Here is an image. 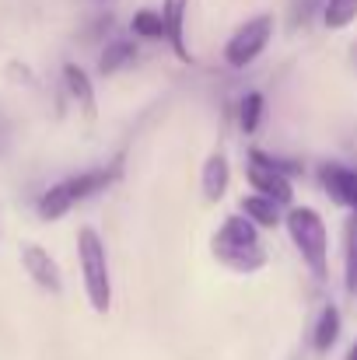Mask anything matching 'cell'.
Instances as JSON below:
<instances>
[{
  "label": "cell",
  "mask_w": 357,
  "mask_h": 360,
  "mask_svg": "<svg viewBox=\"0 0 357 360\" xmlns=\"http://www.w3.org/2000/svg\"><path fill=\"white\" fill-rule=\"evenodd\" d=\"M322 186L340 207H351L357 214V172L344 165H322Z\"/></svg>",
  "instance_id": "ba28073f"
},
{
  "label": "cell",
  "mask_w": 357,
  "mask_h": 360,
  "mask_svg": "<svg viewBox=\"0 0 357 360\" xmlns=\"http://www.w3.org/2000/svg\"><path fill=\"white\" fill-rule=\"evenodd\" d=\"M249 182H252L256 196H266L277 207H287L294 200V189H291V179L284 175V168L259 150L249 154Z\"/></svg>",
  "instance_id": "5b68a950"
},
{
  "label": "cell",
  "mask_w": 357,
  "mask_h": 360,
  "mask_svg": "<svg viewBox=\"0 0 357 360\" xmlns=\"http://www.w3.org/2000/svg\"><path fill=\"white\" fill-rule=\"evenodd\" d=\"M347 360H357V343H354V350H351V357H347Z\"/></svg>",
  "instance_id": "d6986e66"
},
{
  "label": "cell",
  "mask_w": 357,
  "mask_h": 360,
  "mask_svg": "<svg viewBox=\"0 0 357 360\" xmlns=\"http://www.w3.org/2000/svg\"><path fill=\"white\" fill-rule=\"evenodd\" d=\"M214 255L232 266L238 273H252L266 262V252L259 245H242V241H228V238H214Z\"/></svg>",
  "instance_id": "52a82bcc"
},
{
  "label": "cell",
  "mask_w": 357,
  "mask_h": 360,
  "mask_svg": "<svg viewBox=\"0 0 357 360\" xmlns=\"http://www.w3.org/2000/svg\"><path fill=\"white\" fill-rule=\"evenodd\" d=\"M322 18H326L330 28H347L357 18V0H330L326 11H322Z\"/></svg>",
  "instance_id": "9a60e30c"
},
{
  "label": "cell",
  "mask_w": 357,
  "mask_h": 360,
  "mask_svg": "<svg viewBox=\"0 0 357 360\" xmlns=\"http://www.w3.org/2000/svg\"><path fill=\"white\" fill-rule=\"evenodd\" d=\"M347 290L357 294V214L347 224Z\"/></svg>",
  "instance_id": "ac0fdd59"
},
{
  "label": "cell",
  "mask_w": 357,
  "mask_h": 360,
  "mask_svg": "<svg viewBox=\"0 0 357 360\" xmlns=\"http://www.w3.org/2000/svg\"><path fill=\"white\" fill-rule=\"evenodd\" d=\"M238 116H242L238 122H242L245 133H256V126L263 120V95H259V91H249V95L242 98V112H238Z\"/></svg>",
  "instance_id": "e0dca14e"
},
{
  "label": "cell",
  "mask_w": 357,
  "mask_h": 360,
  "mask_svg": "<svg viewBox=\"0 0 357 360\" xmlns=\"http://www.w3.org/2000/svg\"><path fill=\"white\" fill-rule=\"evenodd\" d=\"M133 35L140 39H161L165 35V21L158 11H137L133 14Z\"/></svg>",
  "instance_id": "2e32d148"
},
{
  "label": "cell",
  "mask_w": 357,
  "mask_h": 360,
  "mask_svg": "<svg viewBox=\"0 0 357 360\" xmlns=\"http://www.w3.org/2000/svg\"><path fill=\"white\" fill-rule=\"evenodd\" d=\"M242 217H249L256 228H273L280 221V207L270 203L266 196H245L242 200Z\"/></svg>",
  "instance_id": "7c38bea8"
},
{
  "label": "cell",
  "mask_w": 357,
  "mask_h": 360,
  "mask_svg": "<svg viewBox=\"0 0 357 360\" xmlns=\"http://www.w3.org/2000/svg\"><path fill=\"white\" fill-rule=\"evenodd\" d=\"M21 266H25V273L35 280V287H42L46 294H60V290H63V273H60L56 259H53L42 245L25 241V245H21Z\"/></svg>",
  "instance_id": "8992f818"
},
{
  "label": "cell",
  "mask_w": 357,
  "mask_h": 360,
  "mask_svg": "<svg viewBox=\"0 0 357 360\" xmlns=\"http://www.w3.org/2000/svg\"><path fill=\"white\" fill-rule=\"evenodd\" d=\"M337 336H340V311H337L333 304H326L322 315H319V322H315V336H312V343H315L319 354H326V350L337 343Z\"/></svg>",
  "instance_id": "4fadbf2b"
},
{
  "label": "cell",
  "mask_w": 357,
  "mask_h": 360,
  "mask_svg": "<svg viewBox=\"0 0 357 360\" xmlns=\"http://www.w3.org/2000/svg\"><path fill=\"white\" fill-rule=\"evenodd\" d=\"M284 224H287V235L294 241V248L301 252L305 266L312 269V276L322 280L326 276V248H330L322 217L312 207H291L287 217H284Z\"/></svg>",
  "instance_id": "3957f363"
},
{
  "label": "cell",
  "mask_w": 357,
  "mask_h": 360,
  "mask_svg": "<svg viewBox=\"0 0 357 360\" xmlns=\"http://www.w3.org/2000/svg\"><path fill=\"white\" fill-rule=\"evenodd\" d=\"M270 39H273V18H270V14H259V18L245 21L235 35L228 39V46H225L228 67H235V70L249 67V63L270 46Z\"/></svg>",
  "instance_id": "277c9868"
},
{
  "label": "cell",
  "mask_w": 357,
  "mask_h": 360,
  "mask_svg": "<svg viewBox=\"0 0 357 360\" xmlns=\"http://www.w3.org/2000/svg\"><path fill=\"white\" fill-rule=\"evenodd\" d=\"M116 179L113 168H95V172H81V175H67L63 182L49 186L39 200V217L42 221H60L63 214H70L81 200L95 196L99 189H106Z\"/></svg>",
  "instance_id": "6da1fadb"
},
{
  "label": "cell",
  "mask_w": 357,
  "mask_h": 360,
  "mask_svg": "<svg viewBox=\"0 0 357 360\" xmlns=\"http://www.w3.org/2000/svg\"><path fill=\"white\" fill-rule=\"evenodd\" d=\"M228 179H232V168H228V158L218 150L203 161V196L211 203H218L225 193H228Z\"/></svg>",
  "instance_id": "30bf717a"
},
{
  "label": "cell",
  "mask_w": 357,
  "mask_h": 360,
  "mask_svg": "<svg viewBox=\"0 0 357 360\" xmlns=\"http://www.w3.org/2000/svg\"><path fill=\"white\" fill-rule=\"evenodd\" d=\"M186 7H189V0H165V7H161L165 35H168L172 49L182 60H189V49H186Z\"/></svg>",
  "instance_id": "9c48e42d"
},
{
  "label": "cell",
  "mask_w": 357,
  "mask_h": 360,
  "mask_svg": "<svg viewBox=\"0 0 357 360\" xmlns=\"http://www.w3.org/2000/svg\"><path fill=\"white\" fill-rule=\"evenodd\" d=\"M77 259H81V276H84L88 301H92V308H95L99 315H106L109 304H113V283H109L106 245H102L95 228H81V231H77Z\"/></svg>",
  "instance_id": "7a4b0ae2"
},
{
  "label": "cell",
  "mask_w": 357,
  "mask_h": 360,
  "mask_svg": "<svg viewBox=\"0 0 357 360\" xmlns=\"http://www.w3.org/2000/svg\"><path fill=\"white\" fill-rule=\"evenodd\" d=\"M133 56H137L133 42H126V39H116V42H109V46H106V53H102V74H116L119 67L133 63Z\"/></svg>",
  "instance_id": "5bb4252c"
},
{
  "label": "cell",
  "mask_w": 357,
  "mask_h": 360,
  "mask_svg": "<svg viewBox=\"0 0 357 360\" xmlns=\"http://www.w3.org/2000/svg\"><path fill=\"white\" fill-rule=\"evenodd\" d=\"M63 84H67L70 98L81 105L84 120H95V95H92V81H88V74H84L77 63H67V67H63Z\"/></svg>",
  "instance_id": "8fae6325"
}]
</instances>
